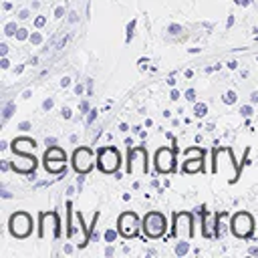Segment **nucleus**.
<instances>
[{
    "mask_svg": "<svg viewBox=\"0 0 258 258\" xmlns=\"http://www.w3.org/2000/svg\"><path fill=\"white\" fill-rule=\"evenodd\" d=\"M32 228H34V222H32V216L28 212H14L8 220V230L14 238H28L32 234Z\"/></svg>",
    "mask_w": 258,
    "mask_h": 258,
    "instance_id": "1",
    "label": "nucleus"
},
{
    "mask_svg": "<svg viewBox=\"0 0 258 258\" xmlns=\"http://www.w3.org/2000/svg\"><path fill=\"white\" fill-rule=\"evenodd\" d=\"M121 165V157H119V151L111 145H103L99 151H97V167L103 171V173H117Z\"/></svg>",
    "mask_w": 258,
    "mask_h": 258,
    "instance_id": "2",
    "label": "nucleus"
},
{
    "mask_svg": "<svg viewBox=\"0 0 258 258\" xmlns=\"http://www.w3.org/2000/svg\"><path fill=\"white\" fill-rule=\"evenodd\" d=\"M143 232L147 238H161L165 232H167V222H165V216L161 212H147L145 218H143V224H141Z\"/></svg>",
    "mask_w": 258,
    "mask_h": 258,
    "instance_id": "3",
    "label": "nucleus"
},
{
    "mask_svg": "<svg viewBox=\"0 0 258 258\" xmlns=\"http://www.w3.org/2000/svg\"><path fill=\"white\" fill-rule=\"evenodd\" d=\"M147 173L149 163H147V149L143 145L127 149V173Z\"/></svg>",
    "mask_w": 258,
    "mask_h": 258,
    "instance_id": "4",
    "label": "nucleus"
},
{
    "mask_svg": "<svg viewBox=\"0 0 258 258\" xmlns=\"http://www.w3.org/2000/svg\"><path fill=\"white\" fill-rule=\"evenodd\" d=\"M175 153H177L175 147H165V145L155 151L153 161H155L157 173H171L175 169Z\"/></svg>",
    "mask_w": 258,
    "mask_h": 258,
    "instance_id": "5",
    "label": "nucleus"
},
{
    "mask_svg": "<svg viewBox=\"0 0 258 258\" xmlns=\"http://www.w3.org/2000/svg\"><path fill=\"white\" fill-rule=\"evenodd\" d=\"M175 238H191L194 236V216L189 212H175L173 214V230Z\"/></svg>",
    "mask_w": 258,
    "mask_h": 258,
    "instance_id": "6",
    "label": "nucleus"
},
{
    "mask_svg": "<svg viewBox=\"0 0 258 258\" xmlns=\"http://www.w3.org/2000/svg\"><path fill=\"white\" fill-rule=\"evenodd\" d=\"M230 228L236 238H250L254 232V220L248 212H238V214H234Z\"/></svg>",
    "mask_w": 258,
    "mask_h": 258,
    "instance_id": "7",
    "label": "nucleus"
},
{
    "mask_svg": "<svg viewBox=\"0 0 258 258\" xmlns=\"http://www.w3.org/2000/svg\"><path fill=\"white\" fill-rule=\"evenodd\" d=\"M117 230L123 238H135L139 234V218L135 212H123L117 220Z\"/></svg>",
    "mask_w": 258,
    "mask_h": 258,
    "instance_id": "8",
    "label": "nucleus"
},
{
    "mask_svg": "<svg viewBox=\"0 0 258 258\" xmlns=\"http://www.w3.org/2000/svg\"><path fill=\"white\" fill-rule=\"evenodd\" d=\"M93 161H95V155H93V149L89 147H77L75 153H73V167L77 173H89L93 169Z\"/></svg>",
    "mask_w": 258,
    "mask_h": 258,
    "instance_id": "9",
    "label": "nucleus"
},
{
    "mask_svg": "<svg viewBox=\"0 0 258 258\" xmlns=\"http://www.w3.org/2000/svg\"><path fill=\"white\" fill-rule=\"evenodd\" d=\"M14 155H16V159L10 161V165H12L14 171L26 173V175L34 173V169H36V159H34L32 153H14Z\"/></svg>",
    "mask_w": 258,
    "mask_h": 258,
    "instance_id": "10",
    "label": "nucleus"
},
{
    "mask_svg": "<svg viewBox=\"0 0 258 258\" xmlns=\"http://www.w3.org/2000/svg\"><path fill=\"white\" fill-rule=\"evenodd\" d=\"M10 147H12L14 153H30V151H34L36 141L30 139V137H16V139L10 143Z\"/></svg>",
    "mask_w": 258,
    "mask_h": 258,
    "instance_id": "11",
    "label": "nucleus"
},
{
    "mask_svg": "<svg viewBox=\"0 0 258 258\" xmlns=\"http://www.w3.org/2000/svg\"><path fill=\"white\" fill-rule=\"evenodd\" d=\"M44 161V169L48 173H67V159H46L42 157Z\"/></svg>",
    "mask_w": 258,
    "mask_h": 258,
    "instance_id": "12",
    "label": "nucleus"
},
{
    "mask_svg": "<svg viewBox=\"0 0 258 258\" xmlns=\"http://www.w3.org/2000/svg\"><path fill=\"white\" fill-rule=\"evenodd\" d=\"M202 165H204V157H185V161H183V173L202 171Z\"/></svg>",
    "mask_w": 258,
    "mask_h": 258,
    "instance_id": "13",
    "label": "nucleus"
},
{
    "mask_svg": "<svg viewBox=\"0 0 258 258\" xmlns=\"http://www.w3.org/2000/svg\"><path fill=\"white\" fill-rule=\"evenodd\" d=\"M42 157H46V159H67V153H64V149H62V147L52 145V147H48V149L44 151V155H42Z\"/></svg>",
    "mask_w": 258,
    "mask_h": 258,
    "instance_id": "14",
    "label": "nucleus"
},
{
    "mask_svg": "<svg viewBox=\"0 0 258 258\" xmlns=\"http://www.w3.org/2000/svg\"><path fill=\"white\" fill-rule=\"evenodd\" d=\"M187 252H189V242H187L185 238H181V240L175 244V254H177V256H185Z\"/></svg>",
    "mask_w": 258,
    "mask_h": 258,
    "instance_id": "15",
    "label": "nucleus"
},
{
    "mask_svg": "<svg viewBox=\"0 0 258 258\" xmlns=\"http://www.w3.org/2000/svg\"><path fill=\"white\" fill-rule=\"evenodd\" d=\"M16 111V103H12V101H8L6 105H4V111H2V121H8L10 117H12V113Z\"/></svg>",
    "mask_w": 258,
    "mask_h": 258,
    "instance_id": "16",
    "label": "nucleus"
},
{
    "mask_svg": "<svg viewBox=\"0 0 258 258\" xmlns=\"http://www.w3.org/2000/svg\"><path fill=\"white\" fill-rule=\"evenodd\" d=\"M194 115L196 117H206L208 115V105L206 103H194Z\"/></svg>",
    "mask_w": 258,
    "mask_h": 258,
    "instance_id": "17",
    "label": "nucleus"
},
{
    "mask_svg": "<svg viewBox=\"0 0 258 258\" xmlns=\"http://www.w3.org/2000/svg\"><path fill=\"white\" fill-rule=\"evenodd\" d=\"M236 99H238V95H236V91H232V89H230V91H226V93L222 95V101H224L226 105H234V103H236Z\"/></svg>",
    "mask_w": 258,
    "mask_h": 258,
    "instance_id": "18",
    "label": "nucleus"
},
{
    "mask_svg": "<svg viewBox=\"0 0 258 258\" xmlns=\"http://www.w3.org/2000/svg\"><path fill=\"white\" fill-rule=\"evenodd\" d=\"M117 234H119L117 230H113V228H107V230H105V234H103V238H105V242H107V244H113V242L117 240Z\"/></svg>",
    "mask_w": 258,
    "mask_h": 258,
    "instance_id": "19",
    "label": "nucleus"
},
{
    "mask_svg": "<svg viewBox=\"0 0 258 258\" xmlns=\"http://www.w3.org/2000/svg\"><path fill=\"white\" fill-rule=\"evenodd\" d=\"M16 30H18L16 22H6V24H4V34H6V36H14Z\"/></svg>",
    "mask_w": 258,
    "mask_h": 258,
    "instance_id": "20",
    "label": "nucleus"
},
{
    "mask_svg": "<svg viewBox=\"0 0 258 258\" xmlns=\"http://www.w3.org/2000/svg\"><path fill=\"white\" fill-rule=\"evenodd\" d=\"M135 24H137V20H135V18H133V20L127 24V36H125V42H127V44L133 40V30H135Z\"/></svg>",
    "mask_w": 258,
    "mask_h": 258,
    "instance_id": "21",
    "label": "nucleus"
},
{
    "mask_svg": "<svg viewBox=\"0 0 258 258\" xmlns=\"http://www.w3.org/2000/svg\"><path fill=\"white\" fill-rule=\"evenodd\" d=\"M185 155H187V157H204V149H200V147H189V149L185 151Z\"/></svg>",
    "mask_w": 258,
    "mask_h": 258,
    "instance_id": "22",
    "label": "nucleus"
},
{
    "mask_svg": "<svg viewBox=\"0 0 258 258\" xmlns=\"http://www.w3.org/2000/svg\"><path fill=\"white\" fill-rule=\"evenodd\" d=\"M34 46H38V44H42V34L40 32H30V38H28Z\"/></svg>",
    "mask_w": 258,
    "mask_h": 258,
    "instance_id": "23",
    "label": "nucleus"
},
{
    "mask_svg": "<svg viewBox=\"0 0 258 258\" xmlns=\"http://www.w3.org/2000/svg\"><path fill=\"white\" fill-rule=\"evenodd\" d=\"M14 36H16V40H26V38H30V34H28V30H26V28H18Z\"/></svg>",
    "mask_w": 258,
    "mask_h": 258,
    "instance_id": "24",
    "label": "nucleus"
},
{
    "mask_svg": "<svg viewBox=\"0 0 258 258\" xmlns=\"http://www.w3.org/2000/svg\"><path fill=\"white\" fill-rule=\"evenodd\" d=\"M240 113H242V117H250V115L254 113L252 103H250V105H242V107H240Z\"/></svg>",
    "mask_w": 258,
    "mask_h": 258,
    "instance_id": "25",
    "label": "nucleus"
},
{
    "mask_svg": "<svg viewBox=\"0 0 258 258\" xmlns=\"http://www.w3.org/2000/svg\"><path fill=\"white\" fill-rule=\"evenodd\" d=\"M52 107H54V99L52 97H48V99L42 101V111H50Z\"/></svg>",
    "mask_w": 258,
    "mask_h": 258,
    "instance_id": "26",
    "label": "nucleus"
},
{
    "mask_svg": "<svg viewBox=\"0 0 258 258\" xmlns=\"http://www.w3.org/2000/svg\"><path fill=\"white\" fill-rule=\"evenodd\" d=\"M44 24H46V16H42V14H38V16L34 18V26H36V28H42Z\"/></svg>",
    "mask_w": 258,
    "mask_h": 258,
    "instance_id": "27",
    "label": "nucleus"
},
{
    "mask_svg": "<svg viewBox=\"0 0 258 258\" xmlns=\"http://www.w3.org/2000/svg\"><path fill=\"white\" fill-rule=\"evenodd\" d=\"M97 115H99V111L97 109H91L89 111V117H87V125H93V121L97 119Z\"/></svg>",
    "mask_w": 258,
    "mask_h": 258,
    "instance_id": "28",
    "label": "nucleus"
},
{
    "mask_svg": "<svg viewBox=\"0 0 258 258\" xmlns=\"http://www.w3.org/2000/svg\"><path fill=\"white\" fill-rule=\"evenodd\" d=\"M28 16H30V10H28V8H22V10H18V16H16V18H18V20H26Z\"/></svg>",
    "mask_w": 258,
    "mask_h": 258,
    "instance_id": "29",
    "label": "nucleus"
},
{
    "mask_svg": "<svg viewBox=\"0 0 258 258\" xmlns=\"http://www.w3.org/2000/svg\"><path fill=\"white\" fill-rule=\"evenodd\" d=\"M183 97H185L189 103H194V101H196V91H194V89H187V91L183 93Z\"/></svg>",
    "mask_w": 258,
    "mask_h": 258,
    "instance_id": "30",
    "label": "nucleus"
},
{
    "mask_svg": "<svg viewBox=\"0 0 258 258\" xmlns=\"http://www.w3.org/2000/svg\"><path fill=\"white\" fill-rule=\"evenodd\" d=\"M167 30H169V34H179L181 32V26L179 24H169Z\"/></svg>",
    "mask_w": 258,
    "mask_h": 258,
    "instance_id": "31",
    "label": "nucleus"
},
{
    "mask_svg": "<svg viewBox=\"0 0 258 258\" xmlns=\"http://www.w3.org/2000/svg\"><path fill=\"white\" fill-rule=\"evenodd\" d=\"M60 117H62V119H71V117H73V111H71L69 107H62V109H60Z\"/></svg>",
    "mask_w": 258,
    "mask_h": 258,
    "instance_id": "32",
    "label": "nucleus"
},
{
    "mask_svg": "<svg viewBox=\"0 0 258 258\" xmlns=\"http://www.w3.org/2000/svg\"><path fill=\"white\" fill-rule=\"evenodd\" d=\"M18 129L20 131H28V129H32V123L30 121H22V123H18Z\"/></svg>",
    "mask_w": 258,
    "mask_h": 258,
    "instance_id": "33",
    "label": "nucleus"
},
{
    "mask_svg": "<svg viewBox=\"0 0 258 258\" xmlns=\"http://www.w3.org/2000/svg\"><path fill=\"white\" fill-rule=\"evenodd\" d=\"M64 16V6H56L54 8V18H62Z\"/></svg>",
    "mask_w": 258,
    "mask_h": 258,
    "instance_id": "34",
    "label": "nucleus"
},
{
    "mask_svg": "<svg viewBox=\"0 0 258 258\" xmlns=\"http://www.w3.org/2000/svg\"><path fill=\"white\" fill-rule=\"evenodd\" d=\"M79 111H81V113H89V111H91V109H89V103H87V101H81V103H79Z\"/></svg>",
    "mask_w": 258,
    "mask_h": 258,
    "instance_id": "35",
    "label": "nucleus"
},
{
    "mask_svg": "<svg viewBox=\"0 0 258 258\" xmlns=\"http://www.w3.org/2000/svg\"><path fill=\"white\" fill-rule=\"evenodd\" d=\"M179 97H181V93H179L177 89H171V93H169V99H171V101H177Z\"/></svg>",
    "mask_w": 258,
    "mask_h": 258,
    "instance_id": "36",
    "label": "nucleus"
},
{
    "mask_svg": "<svg viewBox=\"0 0 258 258\" xmlns=\"http://www.w3.org/2000/svg\"><path fill=\"white\" fill-rule=\"evenodd\" d=\"M60 87H62V89L71 87V77H62V79H60Z\"/></svg>",
    "mask_w": 258,
    "mask_h": 258,
    "instance_id": "37",
    "label": "nucleus"
},
{
    "mask_svg": "<svg viewBox=\"0 0 258 258\" xmlns=\"http://www.w3.org/2000/svg\"><path fill=\"white\" fill-rule=\"evenodd\" d=\"M67 42H69V34H64V36H62V38L58 40V44H56V48H62V46H64Z\"/></svg>",
    "mask_w": 258,
    "mask_h": 258,
    "instance_id": "38",
    "label": "nucleus"
},
{
    "mask_svg": "<svg viewBox=\"0 0 258 258\" xmlns=\"http://www.w3.org/2000/svg\"><path fill=\"white\" fill-rule=\"evenodd\" d=\"M6 54H8V44L2 42V44H0V56H6Z\"/></svg>",
    "mask_w": 258,
    "mask_h": 258,
    "instance_id": "39",
    "label": "nucleus"
},
{
    "mask_svg": "<svg viewBox=\"0 0 258 258\" xmlns=\"http://www.w3.org/2000/svg\"><path fill=\"white\" fill-rule=\"evenodd\" d=\"M83 93H85V87H83L81 83H79V85H75V95H79V97H81Z\"/></svg>",
    "mask_w": 258,
    "mask_h": 258,
    "instance_id": "40",
    "label": "nucleus"
},
{
    "mask_svg": "<svg viewBox=\"0 0 258 258\" xmlns=\"http://www.w3.org/2000/svg\"><path fill=\"white\" fill-rule=\"evenodd\" d=\"M44 145H48V147L56 145V137H46V139H44Z\"/></svg>",
    "mask_w": 258,
    "mask_h": 258,
    "instance_id": "41",
    "label": "nucleus"
},
{
    "mask_svg": "<svg viewBox=\"0 0 258 258\" xmlns=\"http://www.w3.org/2000/svg\"><path fill=\"white\" fill-rule=\"evenodd\" d=\"M10 167H12V165H10L6 159H4V161H0V171H8Z\"/></svg>",
    "mask_w": 258,
    "mask_h": 258,
    "instance_id": "42",
    "label": "nucleus"
},
{
    "mask_svg": "<svg viewBox=\"0 0 258 258\" xmlns=\"http://www.w3.org/2000/svg\"><path fill=\"white\" fill-rule=\"evenodd\" d=\"M0 194H2V198H4V200H10V198H12V194H10L6 187H2V191H0Z\"/></svg>",
    "mask_w": 258,
    "mask_h": 258,
    "instance_id": "43",
    "label": "nucleus"
},
{
    "mask_svg": "<svg viewBox=\"0 0 258 258\" xmlns=\"http://www.w3.org/2000/svg\"><path fill=\"white\" fill-rule=\"evenodd\" d=\"M248 254H250V256H258V246H250V248H248Z\"/></svg>",
    "mask_w": 258,
    "mask_h": 258,
    "instance_id": "44",
    "label": "nucleus"
},
{
    "mask_svg": "<svg viewBox=\"0 0 258 258\" xmlns=\"http://www.w3.org/2000/svg\"><path fill=\"white\" fill-rule=\"evenodd\" d=\"M250 103H252V105H256V103H258V91H254V93L250 95Z\"/></svg>",
    "mask_w": 258,
    "mask_h": 258,
    "instance_id": "45",
    "label": "nucleus"
},
{
    "mask_svg": "<svg viewBox=\"0 0 258 258\" xmlns=\"http://www.w3.org/2000/svg\"><path fill=\"white\" fill-rule=\"evenodd\" d=\"M77 20H79L77 12H69V22H77Z\"/></svg>",
    "mask_w": 258,
    "mask_h": 258,
    "instance_id": "46",
    "label": "nucleus"
},
{
    "mask_svg": "<svg viewBox=\"0 0 258 258\" xmlns=\"http://www.w3.org/2000/svg\"><path fill=\"white\" fill-rule=\"evenodd\" d=\"M0 67H2V69H8V67H10V62H8V58H6V56H2V60H0Z\"/></svg>",
    "mask_w": 258,
    "mask_h": 258,
    "instance_id": "47",
    "label": "nucleus"
},
{
    "mask_svg": "<svg viewBox=\"0 0 258 258\" xmlns=\"http://www.w3.org/2000/svg\"><path fill=\"white\" fill-rule=\"evenodd\" d=\"M105 256H113V246H111V244L105 248Z\"/></svg>",
    "mask_w": 258,
    "mask_h": 258,
    "instance_id": "48",
    "label": "nucleus"
},
{
    "mask_svg": "<svg viewBox=\"0 0 258 258\" xmlns=\"http://www.w3.org/2000/svg\"><path fill=\"white\" fill-rule=\"evenodd\" d=\"M234 2H236L238 6H248V4H250V0H234Z\"/></svg>",
    "mask_w": 258,
    "mask_h": 258,
    "instance_id": "49",
    "label": "nucleus"
},
{
    "mask_svg": "<svg viewBox=\"0 0 258 258\" xmlns=\"http://www.w3.org/2000/svg\"><path fill=\"white\" fill-rule=\"evenodd\" d=\"M167 85H169V87H175V77H173V75L167 79Z\"/></svg>",
    "mask_w": 258,
    "mask_h": 258,
    "instance_id": "50",
    "label": "nucleus"
},
{
    "mask_svg": "<svg viewBox=\"0 0 258 258\" xmlns=\"http://www.w3.org/2000/svg\"><path fill=\"white\" fill-rule=\"evenodd\" d=\"M232 24H234V16H228V20H226V26H228V28H230V26H232Z\"/></svg>",
    "mask_w": 258,
    "mask_h": 258,
    "instance_id": "51",
    "label": "nucleus"
},
{
    "mask_svg": "<svg viewBox=\"0 0 258 258\" xmlns=\"http://www.w3.org/2000/svg\"><path fill=\"white\" fill-rule=\"evenodd\" d=\"M183 75H185V79H191V77H194V71H191V69H187Z\"/></svg>",
    "mask_w": 258,
    "mask_h": 258,
    "instance_id": "52",
    "label": "nucleus"
},
{
    "mask_svg": "<svg viewBox=\"0 0 258 258\" xmlns=\"http://www.w3.org/2000/svg\"><path fill=\"white\" fill-rule=\"evenodd\" d=\"M4 149H8V141H0V151H4Z\"/></svg>",
    "mask_w": 258,
    "mask_h": 258,
    "instance_id": "53",
    "label": "nucleus"
},
{
    "mask_svg": "<svg viewBox=\"0 0 258 258\" xmlns=\"http://www.w3.org/2000/svg\"><path fill=\"white\" fill-rule=\"evenodd\" d=\"M73 252V246L71 244H64V254H71Z\"/></svg>",
    "mask_w": 258,
    "mask_h": 258,
    "instance_id": "54",
    "label": "nucleus"
},
{
    "mask_svg": "<svg viewBox=\"0 0 258 258\" xmlns=\"http://www.w3.org/2000/svg\"><path fill=\"white\" fill-rule=\"evenodd\" d=\"M236 67H238V62H236V60H230V62H228V69H236Z\"/></svg>",
    "mask_w": 258,
    "mask_h": 258,
    "instance_id": "55",
    "label": "nucleus"
},
{
    "mask_svg": "<svg viewBox=\"0 0 258 258\" xmlns=\"http://www.w3.org/2000/svg\"><path fill=\"white\" fill-rule=\"evenodd\" d=\"M2 8H4V10H10V8H12V4H10V2H4V4H2Z\"/></svg>",
    "mask_w": 258,
    "mask_h": 258,
    "instance_id": "56",
    "label": "nucleus"
},
{
    "mask_svg": "<svg viewBox=\"0 0 258 258\" xmlns=\"http://www.w3.org/2000/svg\"><path fill=\"white\" fill-rule=\"evenodd\" d=\"M127 129H129L127 123H121V125H119V131H127Z\"/></svg>",
    "mask_w": 258,
    "mask_h": 258,
    "instance_id": "57",
    "label": "nucleus"
},
{
    "mask_svg": "<svg viewBox=\"0 0 258 258\" xmlns=\"http://www.w3.org/2000/svg\"><path fill=\"white\" fill-rule=\"evenodd\" d=\"M22 69H24V67L20 64V67H16V69H14V73H16V75H20V73H22Z\"/></svg>",
    "mask_w": 258,
    "mask_h": 258,
    "instance_id": "58",
    "label": "nucleus"
},
{
    "mask_svg": "<svg viewBox=\"0 0 258 258\" xmlns=\"http://www.w3.org/2000/svg\"><path fill=\"white\" fill-rule=\"evenodd\" d=\"M30 95H32V93H30V91H28V89H26V91H24V93H22V97H24V99H28V97H30Z\"/></svg>",
    "mask_w": 258,
    "mask_h": 258,
    "instance_id": "59",
    "label": "nucleus"
},
{
    "mask_svg": "<svg viewBox=\"0 0 258 258\" xmlns=\"http://www.w3.org/2000/svg\"><path fill=\"white\" fill-rule=\"evenodd\" d=\"M254 32H256V34H254V36H258V28H254Z\"/></svg>",
    "mask_w": 258,
    "mask_h": 258,
    "instance_id": "60",
    "label": "nucleus"
}]
</instances>
